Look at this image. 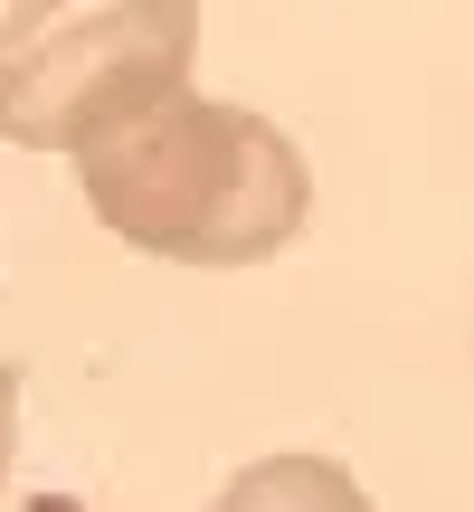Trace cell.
Listing matches in <instances>:
<instances>
[{
  "instance_id": "277c9868",
  "label": "cell",
  "mask_w": 474,
  "mask_h": 512,
  "mask_svg": "<svg viewBox=\"0 0 474 512\" xmlns=\"http://www.w3.org/2000/svg\"><path fill=\"white\" fill-rule=\"evenodd\" d=\"M57 10H67V0H0V67H10L29 38H48V29H57Z\"/></svg>"
},
{
  "instance_id": "7a4b0ae2",
  "label": "cell",
  "mask_w": 474,
  "mask_h": 512,
  "mask_svg": "<svg viewBox=\"0 0 474 512\" xmlns=\"http://www.w3.org/2000/svg\"><path fill=\"white\" fill-rule=\"evenodd\" d=\"M190 57H200V0H105L86 19H57L0 67V143L76 162L86 143L171 105L190 86Z\"/></svg>"
},
{
  "instance_id": "6da1fadb",
  "label": "cell",
  "mask_w": 474,
  "mask_h": 512,
  "mask_svg": "<svg viewBox=\"0 0 474 512\" xmlns=\"http://www.w3.org/2000/svg\"><path fill=\"white\" fill-rule=\"evenodd\" d=\"M76 190L105 219V238L162 266H266L313 219V171L294 133L256 105H219L190 86L76 152Z\"/></svg>"
},
{
  "instance_id": "5b68a950",
  "label": "cell",
  "mask_w": 474,
  "mask_h": 512,
  "mask_svg": "<svg viewBox=\"0 0 474 512\" xmlns=\"http://www.w3.org/2000/svg\"><path fill=\"white\" fill-rule=\"evenodd\" d=\"M10 465H19V370L0 361V494H10Z\"/></svg>"
},
{
  "instance_id": "3957f363",
  "label": "cell",
  "mask_w": 474,
  "mask_h": 512,
  "mask_svg": "<svg viewBox=\"0 0 474 512\" xmlns=\"http://www.w3.org/2000/svg\"><path fill=\"white\" fill-rule=\"evenodd\" d=\"M209 512H380L342 456H256L219 484Z\"/></svg>"
}]
</instances>
